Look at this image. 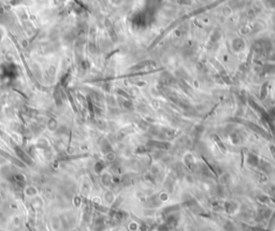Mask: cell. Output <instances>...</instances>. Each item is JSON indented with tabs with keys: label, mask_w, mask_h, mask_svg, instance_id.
<instances>
[{
	"label": "cell",
	"mask_w": 275,
	"mask_h": 231,
	"mask_svg": "<svg viewBox=\"0 0 275 231\" xmlns=\"http://www.w3.org/2000/svg\"><path fill=\"white\" fill-rule=\"evenodd\" d=\"M212 139H213V141L215 142V144L218 146V147H219V150L221 151L222 153H226V152H227V147H226V145H225V144L222 143L221 139H220L219 136H217V134H212Z\"/></svg>",
	"instance_id": "8992f818"
},
{
	"label": "cell",
	"mask_w": 275,
	"mask_h": 231,
	"mask_svg": "<svg viewBox=\"0 0 275 231\" xmlns=\"http://www.w3.org/2000/svg\"><path fill=\"white\" fill-rule=\"evenodd\" d=\"M184 161H185V166L188 168L189 170H192V167L195 165V159L194 156H192L191 153H187V154L184 156Z\"/></svg>",
	"instance_id": "5b68a950"
},
{
	"label": "cell",
	"mask_w": 275,
	"mask_h": 231,
	"mask_svg": "<svg viewBox=\"0 0 275 231\" xmlns=\"http://www.w3.org/2000/svg\"><path fill=\"white\" fill-rule=\"evenodd\" d=\"M270 150H271V152H272L273 156H274V158H275V146L274 145H270Z\"/></svg>",
	"instance_id": "9c48e42d"
},
{
	"label": "cell",
	"mask_w": 275,
	"mask_h": 231,
	"mask_svg": "<svg viewBox=\"0 0 275 231\" xmlns=\"http://www.w3.org/2000/svg\"><path fill=\"white\" fill-rule=\"evenodd\" d=\"M225 209H226V211L229 212V213H232V212L236 209V204L233 202H226L225 203Z\"/></svg>",
	"instance_id": "ba28073f"
},
{
	"label": "cell",
	"mask_w": 275,
	"mask_h": 231,
	"mask_svg": "<svg viewBox=\"0 0 275 231\" xmlns=\"http://www.w3.org/2000/svg\"><path fill=\"white\" fill-rule=\"evenodd\" d=\"M239 121V123H242L243 125H245L246 127H248L251 130H253V131H255L256 133L260 134V136H262L263 138H266V140H271V138H272V136L270 134V132H268L266 130H264L262 127H260V126L256 125V124H254L253 121Z\"/></svg>",
	"instance_id": "6da1fadb"
},
{
	"label": "cell",
	"mask_w": 275,
	"mask_h": 231,
	"mask_svg": "<svg viewBox=\"0 0 275 231\" xmlns=\"http://www.w3.org/2000/svg\"><path fill=\"white\" fill-rule=\"evenodd\" d=\"M257 168H259L263 173H266V174H270L271 172H272V166H271L270 162H268V161H266V160H261V159H260L259 165H258Z\"/></svg>",
	"instance_id": "3957f363"
},
{
	"label": "cell",
	"mask_w": 275,
	"mask_h": 231,
	"mask_svg": "<svg viewBox=\"0 0 275 231\" xmlns=\"http://www.w3.org/2000/svg\"><path fill=\"white\" fill-rule=\"evenodd\" d=\"M146 144H147L150 147H152L153 150L165 151V150H169V148L171 147V143H170V142L159 141V140H150Z\"/></svg>",
	"instance_id": "7a4b0ae2"
},
{
	"label": "cell",
	"mask_w": 275,
	"mask_h": 231,
	"mask_svg": "<svg viewBox=\"0 0 275 231\" xmlns=\"http://www.w3.org/2000/svg\"><path fill=\"white\" fill-rule=\"evenodd\" d=\"M259 161H260V159L257 155L254 154V153H248V155H247V162H248L251 167L257 168L258 165H259Z\"/></svg>",
	"instance_id": "277c9868"
},
{
	"label": "cell",
	"mask_w": 275,
	"mask_h": 231,
	"mask_svg": "<svg viewBox=\"0 0 275 231\" xmlns=\"http://www.w3.org/2000/svg\"><path fill=\"white\" fill-rule=\"evenodd\" d=\"M243 136H241L239 132H233V133L230 134V141H231L232 144H236V145H239L243 142Z\"/></svg>",
	"instance_id": "52a82bcc"
}]
</instances>
